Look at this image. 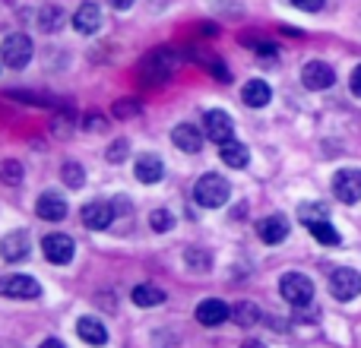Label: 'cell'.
Here are the masks:
<instances>
[{
    "label": "cell",
    "mask_w": 361,
    "mask_h": 348,
    "mask_svg": "<svg viewBox=\"0 0 361 348\" xmlns=\"http://www.w3.org/2000/svg\"><path fill=\"white\" fill-rule=\"evenodd\" d=\"M241 99H244V105H250V108H263V105H269V99H273V89H269L263 80H250V82H244Z\"/></svg>",
    "instance_id": "cell-19"
},
{
    "label": "cell",
    "mask_w": 361,
    "mask_h": 348,
    "mask_svg": "<svg viewBox=\"0 0 361 348\" xmlns=\"http://www.w3.org/2000/svg\"><path fill=\"white\" fill-rule=\"evenodd\" d=\"M61 174H63V184H67V187H82V184H86V178H82V168L76 162H67L61 168Z\"/></svg>",
    "instance_id": "cell-30"
},
{
    "label": "cell",
    "mask_w": 361,
    "mask_h": 348,
    "mask_svg": "<svg viewBox=\"0 0 361 348\" xmlns=\"http://www.w3.org/2000/svg\"><path fill=\"white\" fill-rule=\"evenodd\" d=\"M228 317H231L228 304L219 298H206L197 304V323H203V326H222Z\"/></svg>",
    "instance_id": "cell-12"
},
{
    "label": "cell",
    "mask_w": 361,
    "mask_h": 348,
    "mask_svg": "<svg viewBox=\"0 0 361 348\" xmlns=\"http://www.w3.org/2000/svg\"><path fill=\"white\" fill-rule=\"evenodd\" d=\"M76 333H80V339H82V342H89V345H105L108 342L105 326H102L95 317H80V323H76Z\"/></svg>",
    "instance_id": "cell-20"
},
{
    "label": "cell",
    "mask_w": 361,
    "mask_h": 348,
    "mask_svg": "<svg viewBox=\"0 0 361 348\" xmlns=\"http://www.w3.org/2000/svg\"><path fill=\"white\" fill-rule=\"evenodd\" d=\"M0 294L6 298H38L42 294V285H38L32 275H4L0 279Z\"/></svg>",
    "instance_id": "cell-9"
},
{
    "label": "cell",
    "mask_w": 361,
    "mask_h": 348,
    "mask_svg": "<svg viewBox=\"0 0 361 348\" xmlns=\"http://www.w3.org/2000/svg\"><path fill=\"white\" fill-rule=\"evenodd\" d=\"M231 317H235V323H238V326H254L257 320H260V311H257V307L250 304V301H241V304H238L235 311H231Z\"/></svg>",
    "instance_id": "cell-24"
},
{
    "label": "cell",
    "mask_w": 361,
    "mask_h": 348,
    "mask_svg": "<svg viewBox=\"0 0 361 348\" xmlns=\"http://www.w3.org/2000/svg\"><path fill=\"white\" fill-rule=\"evenodd\" d=\"M102 25V10L95 4H82L80 10L73 13V29L82 32V35H92V32H99Z\"/></svg>",
    "instance_id": "cell-18"
},
{
    "label": "cell",
    "mask_w": 361,
    "mask_h": 348,
    "mask_svg": "<svg viewBox=\"0 0 361 348\" xmlns=\"http://www.w3.org/2000/svg\"><path fill=\"white\" fill-rule=\"evenodd\" d=\"M35 212H38V218H44V222H61V218L67 216V199H61L57 193H42Z\"/></svg>",
    "instance_id": "cell-16"
},
{
    "label": "cell",
    "mask_w": 361,
    "mask_h": 348,
    "mask_svg": "<svg viewBox=\"0 0 361 348\" xmlns=\"http://www.w3.org/2000/svg\"><path fill=\"white\" fill-rule=\"evenodd\" d=\"M200 263V269H206L209 266V256L206 254H193V250H187V266H197Z\"/></svg>",
    "instance_id": "cell-32"
},
{
    "label": "cell",
    "mask_w": 361,
    "mask_h": 348,
    "mask_svg": "<svg viewBox=\"0 0 361 348\" xmlns=\"http://www.w3.org/2000/svg\"><path fill=\"white\" fill-rule=\"evenodd\" d=\"M0 256L6 263H19L29 256V231H10V235L0 241Z\"/></svg>",
    "instance_id": "cell-13"
},
{
    "label": "cell",
    "mask_w": 361,
    "mask_h": 348,
    "mask_svg": "<svg viewBox=\"0 0 361 348\" xmlns=\"http://www.w3.org/2000/svg\"><path fill=\"white\" fill-rule=\"evenodd\" d=\"M175 67H178V51H175V48H156V51H152V54L143 61L140 73H143V80L149 82V86H159V82L171 80Z\"/></svg>",
    "instance_id": "cell-2"
},
{
    "label": "cell",
    "mask_w": 361,
    "mask_h": 348,
    "mask_svg": "<svg viewBox=\"0 0 361 348\" xmlns=\"http://www.w3.org/2000/svg\"><path fill=\"white\" fill-rule=\"evenodd\" d=\"M0 57L10 70H23L25 63L32 61V38L23 35V32H13V35L4 38V48H0Z\"/></svg>",
    "instance_id": "cell-4"
},
{
    "label": "cell",
    "mask_w": 361,
    "mask_h": 348,
    "mask_svg": "<svg viewBox=\"0 0 361 348\" xmlns=\"http://www.w3.org/2000/svg\"><path fill=\"white\" fill-rule=\"evenodd\" d=\"M127 152H130V143H127V139H114L111 146H108V152H105V159L111 165H121L127 159Z\"/></svg>",
    "instance_id": "cell-27"
},
{
    "label": "cell",
    "mask_w": 361,
    "mask_h": 348,
    "mask_svg": "<svg viewBox=\"0 0 361 348\" xmlns=\"http://www.w3.org/2000/svg\"><path fill=\"white\" fill-rule=\"evenodd\" d=\"M257 235L263 244H282L288 237V218L286 216H267L257 225Z\"/></svg>",
    "instance_id": "cell-15"
},
{
    "label": "cell",
    "mask_w": 361,
    "mask_h": 348,
    "mask_svg": "<svg viewBox=\"0 0 361 348\" xmlns=\"http://www.w3.org/2000/svg\"><path fill=\"white\" fill-rule=\"evenodd\" d=\"M0 180H4V184H19V180H23V165L19 162H13V159H6V162H0Z\"/></svg>",
    "instance_id": "cell-26"
},
{
    "label": "cell",
    "mask_w": 361,
    "mask_h": 348,
    "mask_svg": "<svg viewBox=\"0 0 361 348\" xmlns=\"http://www.w3.org/2000/svg\"><path fill=\"white\" fill-rule=\"evenodd\" d=\"M38 348H67V345H63L61 339H44V342L38 345Z\"/></svg>",
    "instance_id": "cell-37"
},
{
    "label": "cell",
    "mask_w": 361,
    "mask_h": 348,
    "mask_svg": "<svg viewBox=\"0 0 361 348\" xmlns=\"http://www.w3.org/2000/svg\"><path fill=\"white\" fill-rule=\"evenodd\" d=\"M241 348H267V345H263V342H257V339H247V342H244Z\"/></svg>",
    "instance_id": "cell-38"
},
{
    "label": "cell",
    "mask_w": 361,
    "mask_h": 348,
    "mask_svg": "<svg viewBox=\"0 0 361 348\" xmlns=\"http://www.w3.org/2000/svg\"><path fill=\"white\" fill-rule=\"evenodd\" d=\"M333 193H336V199H343L345 206L358 203L361 199V171H336V178H333Z\"/></svg>",
    "instance_id": "cell-8"
},
{
    "label": "cell",
    "mask_w": 361,
    "mask_h": 348,
    "mask_svg": "<svg viewBox=\"0 0 361 348\" xmlns=\"http://www.w3.org/2000/svg\"><path fill=\"white\" fill-rule=\"evenodd\" d=\"M203 130L216 146H225V143H231V137H235V120H231L228 111H219L216 108V111H206Z\"/></svg>",
    "instance_id": "cell-5"
},
{
    "label": "cell",
    "mask_w": 361,
    "mask_h": 348,
    "mask_svg": "<svg viewBox=\"0 0 361 348\" xmlns=\"http://www.w3.org/2000/svg\"><path fill=\"white\" fill-rule=\"evenodd\" d=\"M42 250H44V256H48L54 266H63V263L73 260L76 244H73V237L70 235H48L42 241Z\"/></svg>",
    "instance_id": "cell-7"
},
{
    "label": "cell",
    "mask_w": 361,
    "mask_h": 348,
    "mask_svg": "<svg viewBox=\"0 0 361 348\" xmlns=\"http://www.w3.org/2000/svg\"><path fill=\"white\" fill-rule=\"evenodd\" d=\"M279 292H282V298H286L288 304L307 307L314 301V282L307 279V275H301V273H288V275H282Z\"/></svg>",
    "instance_id": "cell-3"
},
{
    "label": "cell",
    "mask_w": 361,
    "mask_h": 348,
    "mask_svg": "<svg viewBox=\"0 0 361 348\" xmlns=\"http://www.w3.org/2000/svg\"><path fill=\"white\" fill-rule=\"evenodd\" d=\"M228 197H231V184L222 174H203V178L197 180V187H193V199H197L200 206H206V209L225 206Z\"/></svg>",
    "instance_id": "cell-1"
},
{
    "label": "cell",
    "mask_w": 361,
    "mask_h": 348,
    "mask_svg": "<svg viewBox=\"0 0 361 348\" xmlns=\"http://www.w3.org/2000/svg\"><path fill=\"white\" fill-rule=\"evenodd\" d=\"M349 86H352V92H355L358 99H361V63H358L355 70H352V80H349Z\"/></svg>",
    "instance_id": "cell-35"
},
{
    "label": "cell",
    "mask_w": 361,
    "mask_h": 348,
    "mask_svg": "<svg viewBox=\"0 0 361 348\" xmlns=\"http://www.w3.org/2000/svg\"><path fill=\"white\" fill-rule=\"evenodd\" d=\"M165 174V165L159 156H152V152H146V156L137 159V180L140 184H159Z\"/></svg>",
    "instance_id": "cell-17"
},
{
    "label": "cell",
    "mask_w": 361,
    "mask_h": 348,
    "mask_svg": "<svg viewBox=\"0 0 361 348\" xmlns=\"http://www.w3.org/2000/svg\"><path fill=\"white\" fill-rule=\"evenodd\" d=\"M330 294L336 301H352L361 294V275L355 269H336L330 275Z\"/></svg>",
    "instance_id": "cell-6"
},
{
    "label": "cell",
    "mask_w": 361,
    "mask_h": 348,
    "mask_svg": "<svg viewBox=\"0 0 361 348\" xmlns=\"http://www.w3.org/2000/svg\"><path fill=\"white\" fill-rule=\"evenodd\" d=\"M171 143H175L180 152L193 156V152L203 149V133L197 130V124H178L175 130H171Z\"/></svg>",
    "instance_id": "cell-14"
},
{
    "label": "cell",
    "mask_w": 361,
    "mask_h": 348,
    "mask_svg": "<svg viewBox=\"0 0 361 348\" xmlns=\"http://www.w3.org/2000/svg\"><path fill=\"white\" fill-rule=\"evenodd\" d=\"M133 114H140V101L127 99V101H118V105H114V118L124 120V118H133Z\"/></svg>",
    "instance_id": "cell-31"
},
{
    "label": "cell",
    "mask_w": 361,
    "mask_h": 348,
    "mask_svg": "<svg viewBox=\"0 0 361 348\" xmlns=\"http://www.w3.org/2000/svg\"><path fill=\"white\" fill-rule=\"evenodd\" d=\"M307 231H311V235L317 237L320 244H326V247H336V244L343 241V237H339V231L333 228V225L326 222V218H324V222H314V225H307Z\"/></svg>",
    "instance_id": "cell-23"
},
{
    "label": "cell",
    "mask_w": 361,
    "mask_h": 348,
    "mask_svg": "<svg viewBox=\"0 0 361 348\" xmlns=\"http://www.w3.org/2000/svg\"><path fill=\"white\" fill-rule=\"evenodd\" d=\"M162 301H165V292L159 285H149V282H146V285L133 288V304L137 307H159Z\"/></svg>",
    "instance_id": "cell-22"
},
{
    "label": "cell",
    "mask_w": 361,
    "mask_h": 348,
    "mask_svg": "<svg viewBox=\"0 0 361 348\" xmlns=\"http://www.w3.org/2000/svg\"><path fill=\"white\" fill-rule=\"evenodd\" d=\"M105 127L108 124H105V118H102V114H92V118H86V130H99L102 133Z\"/></svg>",
    "instance_id": "cell-34"
},
{
    "label": "cell",
    "mask_w": 361,
    "mask_h": 348,
    "mask_svg": "<svg viewBox=\"0 0 361 348\" xmlns=\"http://www.w3.org/2000/svg\"><path fill=\"white\" fill-rule=\"evenodd\" d=\"M149 225H152V231H159V235H165V231L175 225V218H171V212L169 209H156L149 216Z\"/></svg>",
    "instance_id": "cell-29"
},
{
    "label": "cell",
    "mask_w": 361,
    "mask_h": 348,
    "mask_svg": "<svg viewBox=\"0 0 361 348\" xmlns=\"http://www.w3.org/2000/svg\"><path fill=\"white\" fill-rule=\"evenodd\" d=\"M301 82H305L307 89H314V92H320V89H330L333 82H336V73H333V67L324 61H307L305 70H301Z\"/></svg>",
    "instance_id": "cell-10"
},
{
    "label": "cell",
    "mask_w": 361,
    "mask_h": 348,
    "mask_svg": "<svg viewBox=\"0 0 361 348\" xmlns=\"http://www.w3.org/2000/svg\"><path fill=\"white\" fill-rule=\"evenodd\" d=\"M298 10H305V13H317L320 6H324V0H292Z\"/></svg>",
    "instance_id": "cell-33"
},
{
    "label": "cell",
    "mask_w": 361,
    "mask_h": 348,
    "mask_svg": "<svg viewBox=\"0 0 361 348\" xmlns=\"http://www.w3.org/2000/svg\"><path fill=\"white\" fill-rule=\"evenodd\" d=\"M108 4H111L114 10H130V6H133V0H108Z\"/></svg>",
    "instance_id": "cell-36"
},
{
    "label": "cell",
    "mask_w": 361,
    "mask_h": 348,
    "mask_svg": "<svg viewBox=\"0 0 361 348\" xmlns=\"http://www.w3.org/2000/svg\"><path fill=\"white\" fill-rule=\"evenodd\" d=\"M82 225H86V228H92V231H105L108 225L114 222V206L111 203H99V199H95V203H86L82 206Z\"/></svg>",
    "instance_id": "cell-11"
},
{
    "label": "cell",
    "mask_w": 361,
    "mask_h": 348,
    "mask_svg": "<svg viewBox=\"0 0 361 348\" xmlns=\"http://www.w3.org/2000/svg\"><path fill=\"white\" fill-rule=\"evenodd\" d=\"M298 218L305 225H314V222H324L326 218V206H320V203H305L298 209Z\"/></svg>",
    "instance_id": "cell-25"
},
{
    "label": "cell",
    "mask_w": 361,
    "mask_h": 348,
    "mask_svg": "<svg viewBox=\"0 0 361 348\" xmlns=\"http://www.w3.org/2000/svg\"><path fill=\"white\" fill-rule=\"evenodd\" d=\"M219 156H222V162L228 165V168H244V165L250 162V152L244 143H238V139H231V143L219 146Z\"/></svg>",
    "instance_id": "cell-21"
},
{
    "label": "cell",
    "mask_w": 361,
    "mask_h": 348,
    "mask_svg": "<svg viewBox=\"0 0 361 348\" xmlns=\"http://www.w3.org/2000/svg\"><path fill=\"white\" fill-rule=\"evenodd\" d=\"M61 23H63V13L57 10V6H44L42 10V29H48V32H54V29H61Z\"/></svg>",
    "instance_id": "cell-28"
}]
</instances>
